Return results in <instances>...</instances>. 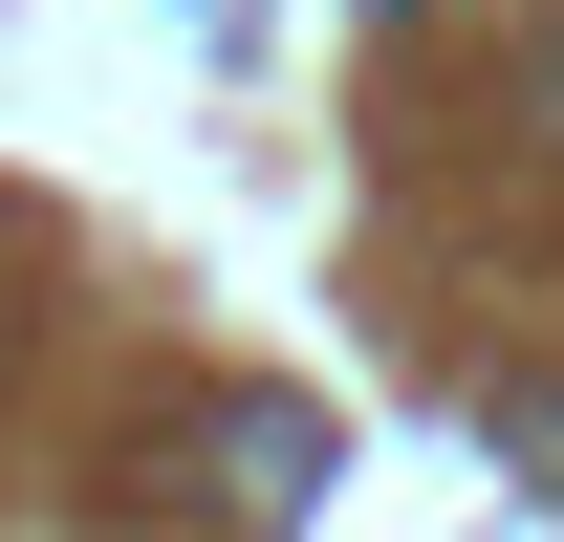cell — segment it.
<instances>
[{
  "label": "cell",
  "mask_w": 564,
  "mask_h": 542,
  "mask_svg": "<svg viewBox=\"0 0 564 542\" xmlns=\"http://www.w3.org/2000/svg\"><path fill=\"white\" fill-rule=\"evenodd\" d=\"M499 456H543V477H564V391H499Z\"/></svg>",
  "instance_id": "7a4b0ae2"
},
{
  "label": "cell",
  "mask_w": 564,
  "mask_h": 542,
  "mask_svg": "<svg viewBox=\"0 0 564 542\" xmlns=\"http://www.w3.org/2000/svg\"><path fill=\"white\" fill-rule=\"evenodd\" d=\"M326 499V412H239V521H304Z\"/></svg>",
  "instance_id": "6da1fadb"
}]
</instances>
